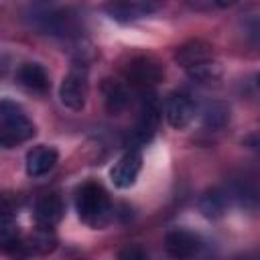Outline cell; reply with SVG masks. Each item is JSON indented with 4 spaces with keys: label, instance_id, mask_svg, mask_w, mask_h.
I'll return each mask as SVG.
<instances>
[{
    "label": "cell",
    "instance_id": "obj_1",
    "mask_svg": "<svg viewBox=\"0 0 260 260\" xmlns=\"http://www.w3.org/2000/svg\"><path fill=\"white\" fill-rule=\"evenodd\" d=\"M175 59L193 79L201 83H211L221 77V65L215 59L211 45L205 41H187L177 49Z\"/></svg>",
    "mask_w": 260,
    "mask_h": 260
},
{
    "label": "cell",
    "instance_id": "obj_2",
    "mask_svg": "<svg viewBox=\"0 0 260 260\" xmlns=\"http://www.w3.org/2000/svg\"><path fill=\"white\" fill-rule=\"evenodd\" d=\"M35 136V124L26 118L24 110L10 102H0V146L12 148Z\"/></svg>",
    "mask_w": 260,
    "mask_h": 260
},
{
    "label": "cell",
    "instance_id": "obj_3",
    "mask_svg": "<svg viewBox=\"0 0 260 260\" xmlns=\"http://www.w3.org/2000/svg\"><path fill=\"white\" fill-rule=\"evenodd\" d=\"M77 213L79 217L91 225L102 228L110 217V199L106 189L100 183L87 181L77 191Z\"/></svg>",
    "mask_w": 260,
    "mask_h": 260
},
{
    "label": "cell",
    "instance_id": "obj_4",
    "mask_svg": "<svg viewBox=\"0 0 260 260\" xmlns=\"http://www.w3.org/2000/svg\"><path fill=\"white\" fill-rule=\"evenodd\" d=\"M126 73V79L134 85V87H140V89H146V87H152L156 85L158 81H162L165 77V69L162 65L150 57V55H138V57H132L124 69Z\"/></svg>",
    "mask_w": 260,
    "mask_h": 260
},
{
    "label": "cell",
    "instance_id": "obj_5",
    "mask_svg": "<svg viewBox=\"0 0 260 260\" xmlns=\"http://www.w3.org/2000/svg\"><path fill=\"white\" fill-rule=\"evenodd\" d=\"M87 73L85 69H71L63 81H61V87H59V98H61V104L67 106L69 110H83L85 106V100H87Z\"/></svg>",
    "mask_w": 260,
    "mask_h": 260
},
{
    "label": "cell",
    "instance_id": "obj_6",
    "mask_svg": "<svg viewBox=\"0 0 260 260\" xmlns=\"http://www.w3.org/2000/svg\"><path fill=\"white\" fill-rule=\"evenodd\" d=\"M142 169V154L140 150H126L110 169V179L118 189H128L136 183Z\"/></svg>",
    "mask_w": 260,
    "mask_h": 260
},
{
    "label": "cell",
    "instance_id": "obj_7",
    "mask_svg": "<svg viewBox=\"0 0 260 260\" xmlns=\"http://www.w3.org/2000/svg\"><path fill=\"white\" fill-rule=\"evenodd\" d=\"M165 116L173 128L183 130L195 118V102L185 91H173L165 102Z\"/></svg>",
    "mask_w": 260,
    "mask_h": 260
},
{
    "label": "cell",
    "instance_id": "obj_8",
    "mask_svg": "<svg viewBox=\"0 0 260 260\" xmlns=\"http://www.w3.org/2000/svg\"><path fill=\"white\" fill-rule=\"evenodd\" d=\"M158 114H160V110H158L156 102L148 100L144 104L142 112H140V118H138L134 130L128 136V144L134 146V150H138V146H144L146 142L152 140V136L156 132V126H158V118H160Z\"/></svg>",
    "mask_w": 260,
    "mask_h": 260
},
{
    "label": "cell",
    "instance_id": "obj_9",
    "mask_svg": "<svg viewBox=\"0 0 260 260\" xmlns=\"http://www.w3.org/2000/svg\"><path fill=\"white\" fill-rule=\"evenodd\" d=\"M201 248L199 236L189 230H173L165 236V250L175 260H189Z\"/></svg>",
    "mask_w": 260,
    "mask_h": 260
},
{
    "label": "cell",
    "instance_id": "obj_10",
    "mask_svg": "<svg viewBox=\"0 0 260 260\" xmlns=\"http://www.w3.org/2000/svg\"><path fill=\"white\" fill-rule=\"evenodd\" d=\"M63 213H65L63 199L55 193H47L35 203V221L43 228H53L55 223H59Z\"/></svg>",
    "mask_w": 260,
    "mask_h": 260
},
{
    "label": "cell",
    "instance_id": "obj_11",
    "mask_svg": "<svg viewBox=\"0 0 260 260\" xmlns=\"http://www.w3.org/2000/svg\"><path fill=\"white\" fill-rule=\"evenodd\" d=\"M59 152L53 146H35L32 150L26 152V173L30 177H43L47 175L55 165H57Z\"/></svg>",
    "mask_w": 260,
    "mask_h": 260
},
{
    "label": "cell",
    "instance_id": "obj_12",
    "mask_svg": "<svg viewBox=\"0 0 260 260\" xmlns=\"http://www.w3.org/2000/svg\"><path fill=\"white\" fill-rule=\"evenodd\" d=\"M156 10H158V4H152V2H114L106 6V12L120 22H130V20L148 16Z\"/></svg>",
    "mask_w": 260,
    "mask_h": 260
},
{
    "label": "cell",
    "instance_id": "obj_13",
    "mask_svg": "<svg viewBox=\"0 0 260 260\" xmlns=\"http://www.w3.org/2000/svg\"><path fill=\"white\" fill-rule=\"evenodd\" d=\"M18 81L32 91H47L49 89V75L43 65L39 63H24L18 69Z\"/></svg>",
    "mask_w": 260,
    "mask_h": 260
},
{
    "label": "cell",
    "instance_id": "obj_14",
    "mask_svg": "<svg viewBox=\"0 0 260 260\" xmlns=\"http://www.w3.org/2000/svg\"><path fill=\"white\" fill-rule=\"evenodd\" d=\"M102 91H104V104H106V110L116 116L120 114L126 106H128V91L122 83L118 81H112V79H106L104 85H102Z\"/></svg>",
    "mask_w": 260,
    "mask_h": 260
},
{
    "label": "cell",
    "instance_id": "obj_15",
    "mask_svg": "<svg viewBox=\"0 0 260 260\" xmlns=\"http://www.w3.org/2000/svg\"><path fill=\"white\" fill-rule=\"evenodd\" d=\"M24 244H26L28 256H35V254H49V252L55 250L57 238H55V234H53L51 228L39 225L28 238H24Z\"/></svg>",
    "mask_w": 260,
    "mask_h": 260
},
{
    "label": "cell",
    "instance_id": "obj_16",
    "mask_svg": "<svg viewBox=\"0 0 260 260\" xmlns=\"http://www.w3.org/2000/svg\"><path fill=\"white\" fill-rule=\"evenodd\" d=\"M225 205H228V197L223 191L219 189H207L201 197H199V209L205 217L209 219H217L223 215L225 211Z\"/></svg>",
    "mask_w": 260,
    "mask_h": 260
},
{
    "label": "cell",
    "instance_id": "obj_17",
    "mask_svg": "<svg viewBox=\"0 0 260 260\" xmlns=\"http://www.w3.org/2000/svg\"><path fill=\"white\" fill-rule=\"evenodd\" d=\"M230 122V108L221 102H213L203 112V126L207 130H221Z\"/></svg>",
    "mask_w": 260,
    "mask_h": 260
},
{
    "label": "cell",
    "instance_id": "obj_18",
    "mask_svg": "<svg viewBox=\"0 0 260 260\" xmlns=\"http://www.w3.org/2000/svg\"><path fill=\"white\" fill-rule=\"evenodd\" d=\"M118 260H146V250L140 244H128L120 250Z\"/></svg>",
    "mask_w": 260,
    "mask_h": 260
},
{
    "label": "cell",
    "instance_id": "obj_19",
    "mask_svg": "<svg viewBox=\"0 0 260 260\" xmlns=\"http://www.w3.org/2000/svg\"><path fill=\"white\" fill-rule=\"evenodd\" d=\"M0 215H14V201L6 193H0Z\"/></svg>",
    "mask_w": 260,
    "mask_h": 260
}]
</instances>
